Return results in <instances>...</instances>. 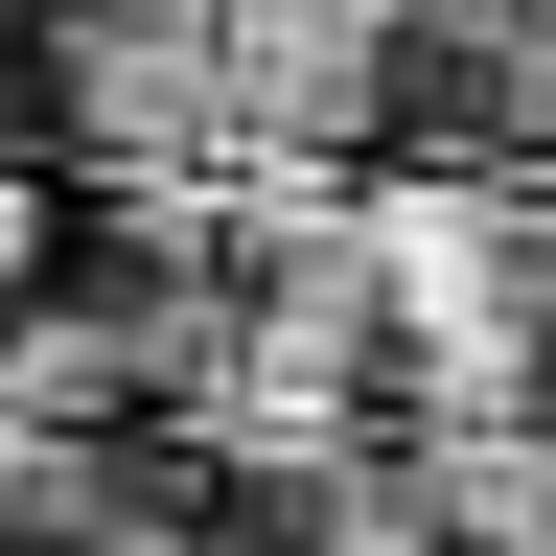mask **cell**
Instances as JSON below:
<instances>
[{"mask_svg": "<svg viewBox=\"0 0 556 556\" xmlns=\"http://www.w3.org/2000/svg\"><path fill=\"white\" fill-rule=\"evenodd\" d=\"M47 139L93 186H232L255 163L232 24H208V0H47Z\"/></svg>", "mask_w": 556, "mask_h": 556, "instance_id": "cell-1", "label": "cell"}, {"mask_svg": "<svg viewBox=\"0 0 556 556\" xmlns=\"http://www.w3.org/2000/svg\"><path fill=\"white\" fill-rule=\"evenodd\" d=\"M208 24H232L255 163H348V139L417 116V0H208Z\"/></svg>", "mask_w": 556, "mask_h": 556, "instance_id": "cell-2", "label": "cell"}]
</instances>
